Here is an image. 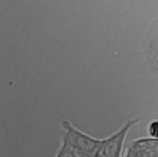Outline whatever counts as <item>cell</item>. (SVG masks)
Masks as SVG:
<instances>
[{"label":"cell","instance_id":"cell-1","mask_svg":"<svg viewBox=\"0 0 158 157\" xmlns=\"http://www.w3.org/2000/svg\"><path fill=\"white\" fill-rule=\"evenodd\" d=\"M140 118L128 120L119 130L102 142L93 157H122L124 143L130 131L138 124Z\"/></svg>","mask_w":158,"mask_h":157},{"label":"cell","instance_id":"cell-2","mask_svg":"<svg viewBox=\"0 0 158 157\" xmlns=\"http://www.w3.org/2000/svg\"><path fill=\"white\" fill-rule=\"evenodd\" d=\"M62 126L64 130L62 141L78 151L92 156L95 154L102 139L94 138L81 132L68 120L62 121Z\"/></svg>","mask_w":158,"mask_h":157},{"label":"cell","instance_id":"cell-3","mask_svg":"<svg viewBox=\"0 0 158 157\" xmlns=\"http://www.w3.org/2000/svg\"><path fill=\"white\" fill-rule=\"evenodd\" d=\"M145 55L153 71L158 74V18L153 21L147 32Z\"/></svg>","mask_w":158,"mask_h":157},{"label":"cell","instance_id":"cell-4","mask_svg":"<svg viewBox=\"0 0 158 157\" xmlns=\"http://www.w3.org/2000/svg\"><path fill=\"white\" fill-rule=\"evenodd\" d=\"M55 157H93V156L85 152L78 151L62 141V145Z\"/></svg>","mask_w":158,"mask_h":157},{"label":"cell","instance_id":"cell-5","mask_svg":"<svg viewBox=\"0 0 158 157\" xmlns=\"http://www.w3.org/2000/svg\"><path fill=\"white\" fill-rule=\"evenodd\" d=\"M147 131L149 137L158 140V119H153L148 123Z\"/></svg>","mask_w":158,"mask_h":157}]
</instances>
